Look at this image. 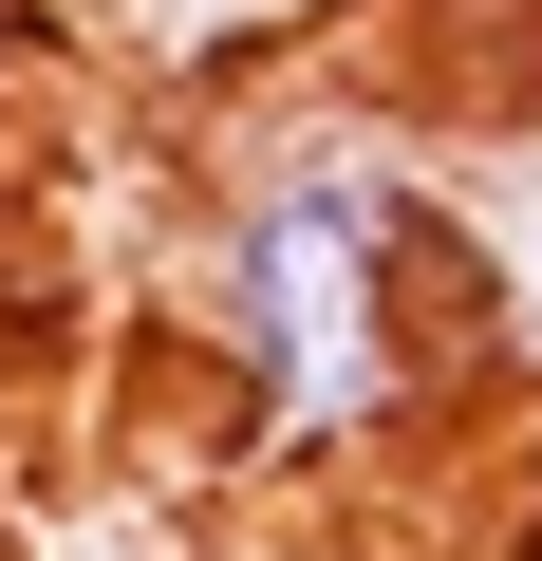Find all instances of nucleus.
<instances>
[{"instance_id":"1","label":"nucleus","mask_w":542,"mask_h":561,"mask_svg":"<svg viewBox=\"0 0 542 561\" xmlns=\"http://www.w3.org/2000/svg\"><path fill=\"white\" fill-rule=\"evenodd\" d=\"M206 356L243 431L281 449H374L430 412V206L356 131H281L206 206Z\"/></svg>"},{"instance_id":"2","label":"nucleus","mask_w":542,"mask_h":561,"mask_svg":"<svg viewBox=\"0 0 542 561\" xmlns=\"http://www.w3.org/2000/svg\"><path fill=\"white\" fill-rule=\"evenodd\" d=\"M113 20H131L150 57H224V38H281V20H319V0H113Z\"/></svg>"}]
</instances>
